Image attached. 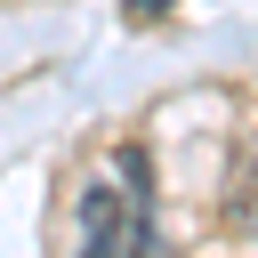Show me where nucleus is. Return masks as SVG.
Masks as SVG:
<instances>
[{"label":"nucleus","instance_id":"obj_1","mask_svg":"<svg viewBox=\"0 0 258 258\" xmlns=\"http://www.w3.org/2000/svg\"><path fill=\"white\" fill-rule=\"evenodd\" d=\"M153 161L137 153V145H121L113 153V177H89V194H81V210H73V226H81V242L89 250H105V258H121V250H153Z\"/></svg>","mask_w":258,"mask_h":258},{"label":"nucleus","instance_id":"obj_2","mask_svg":"<svg viewBox=\"0 0 258 258\" xmlns=\"http://www.w3.org/2000/svg\"><path fill=\"white\" fill-rule=\"evenodd\" d=\"M226 226H234L242 242H258V153H242V161L226 169Z\"/></svg>","mask_w":258,"mask_h":258},{"label":"nucleus","instance_id":"obj_3","mask_svg":"<svg viewBox=\"0 0 258 258\" xmlns=\"http://www.w3.org/2000/svg\"><path fill=\"white\" fill-rule=\"evenodd\" d=\"M137 16L153 24V16H161V0H129V24H137Z\"/></svg>","mask_w":258,"mask_h":258}]
</instances>
